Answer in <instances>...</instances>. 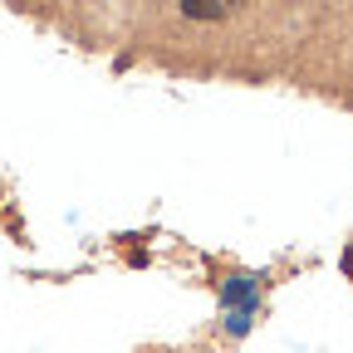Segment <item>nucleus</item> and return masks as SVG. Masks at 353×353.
I'll use <instances>...</instances> for the list:
<instances>
[{
	"instance_id": "nucleus-1",
	"label": "nucleus",
	"mask_w": 353,
	"mask_h": 353,
	"mask_svg": "<svg viewBox=\"0 0 353 353\" xmlns=\"http://www.w3.org/2000/svg\"><path fill=\"white\" fill-rule=\"evenodd\" d=\"M236 6H241V0H182V10L192 20H226Z\"/></svg>"
}]
</instances>
